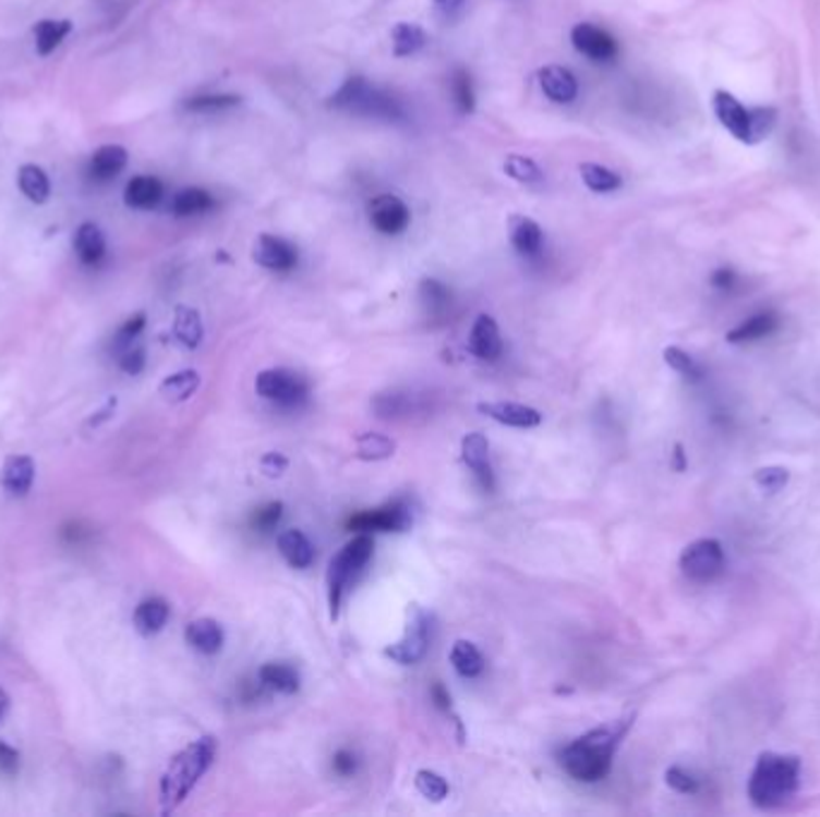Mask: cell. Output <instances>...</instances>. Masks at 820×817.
Here are the masks:
<instances>
[{"instance_id": "cell-7", "label": "cell", "mask_w": 820, "mask_h": 817, "mask_svg": "<svg viewBox=\"0 0 820 817\" xmlns=\"http://www.w3.org/2000/svg\"><path fill=\"white\" fill-rule=\"evenodd\" d=\"M679 569L686 581L696 585H710L720 581L727 571V551L715 537H701L682 551Z\"/></svg>"}, {"instance_id": "cell-48", "label": "cell", "mask_w": 820, "mask_h": 817, "mask_svg": "<svg viewBox=\"0 0 820 817\" xmlns=\"http://www.w3.org/2000/svg\"><path fill=\"white\" fill-rule=\"evenodd\" d=\"M120 367H123V371H128V375H140V371L144 369V351L142 347H125L123 351V357H120Z\"/></svg>"}, {"instance_id": "cell-25", "label": "cell", "mask_w": 820, "mask_h": 817, "mask_svg": "<svg viewBox=\"0 0 820 817\" xmlns=\"http://www.w3.org/2000/svg\"><path fill=\"white\" fill-rule=\"evenodd\" d=\"M260 681L262 686H267L276 693L284 695H293L300 688V674L291 664H281V662H269L260 669Z\"/></svg>"}, {"instance_id": "cell-24", "label": "cell", "mask_w": 820, "mask_h": 817, "mask_svg": "<svg viewBox=\"0 0 820 817\" xmlns=\"http://www.w3.org/2000/svg\"><path fill=\"white\" fill-rule=\"evenodd\" d=\"M427 41H430V36L425 34V29L418 27V24L413 22H399L391 29V46H394L396 58H408V56L420 53L422 48L427 46Z\"/></svg>"}, {"instance_id": "cell-22", "label": "cell", "mask_w": 820, "mask_h": 817, "mask_svg": "<svg viewBox=\"0 0 820 817\" xmlns=\"http://www.w3.org/2000/svg\"><path fill=\"white\" fill-rule=\"evenodd\" d=\"M164 197V185L152 175L132 178L125 187V204L132 209H154Z\"/></svg>"}, {"instance_id": "cell-4", "label": "cell", "mask_w": 820, "mask_h": 817, "mask_svg": "<svg viewBox=\"0 0 820 817\" xmlns=\"http://www.w3.org/2000/svg\"><path fill=\"white\" fill-rule=\"evenodd\" d=\"M713 111L720 125L741 144H761L777 125L775 108L746 106L725 89H718L713 94Z\"/></svg>"}, {"instance_id": "cell-10", "label": "cell", "mask_w": 820, "mask_h": 817, "mask_svg": "<svg viewBox=\"0 0 820 817\" xmlns=\"http://www.w3.org/2000/svg\"><path fill=\"white\" fill-rule=\"evenodd\" d=\"M571 44L581 56L595 60V63H612L619 56V44L610 32L598 24L581 22L571 29Z\"/></svg>"}, {"instance_id": "cell-47", "label": "cell", "mask_w": 820, "mask_h": 817, "mask_svg": "<svg viewBox=\"0 0 820 817\" xmlns=\"http://www.w3.org/2000/svg\"><path fill=\"white\" fill-rule=\"evenodd\" d=\"M281 513H284V503L274 501L269 503V507L260 509L255 513V519H252V523H255L257 531H272V527L281 521Z\"/></svg>"}, {"instance_id": "cell-16", "label": "cell", "mask_w": 820, "mask_h": 817, "mask_svg": "<svg viewBox=\"0 0 820 817\" xmlns=\"http://www.w3.org/2000/svg\"><path fill=\"white\" fill-rule=\"evenodd\" d=\"M461 455L466 465L478 477V483L487 491H492L494 475L490 465V441L485 439V435H480V431H470V435H466L461 441Z\"/></svg>"}, {"instance_id": "cell-51", "label": "cell", "mask_w": 820, "mask_h": 817, "mask_svg": "<svg viewBox=\"0 0 820 817\" xmlns=\"http://www.w3.org/2000/svg\"><path fill=\"white\" fill-rule=\"evenodd\" d=\"M334 770L339 772V775H343V777L353 775L355 772V755L348 753V751L336 753L334 755Z\"/></svg>"}, {"instance_id": "cell-52", "label": "cell", "mask_w": 820, "mask_h": 817, "mask_svg": "<svg viewBox=\"0 0 820 817\" xmlns=\"http://www.w3.org/2000/svg\"><path fill=\"white\" fill-rule=\"evenodd\" d=\"M466 0H434V8H437L444 17H456L458 12L463 10Z\"/></svg>"}, {"instance_id": "cell-43", "label": "cell", "mask_w": 820, "mask_h": 817, "mask_svg": "<svg viewBox=\"0 0 820 817\" xmlns=\"http://www.w3.org/2000/svg\"><path fill=\"white\" fill-rule=\"evenodd\" d=\"M753 483H756L758 489L765 491V495H777V491L787 487L789 471H787V467H777V465L761 467V471H756Z\"/></svg>"}, {"instance_id": "cell-30", "label": "cell", "mask_w": 820, "mask_h": 817, "mask_svg": "<svg viewBox=\"0 0 820 817\" xmlns=\"http://www.w3.org/2000/svg\"><path fill=\"white\" fill-rule=\"evenodd\" d=\"M197 389H200V375H197V371L195 369H183V371H176V375H171V377H166L161 381L159 393L164 395L166 401L183 403Z\"/></svg>"}, {"instance_id": "cell-23", "label": "cell", "mask_w": 820, "mask_h": 817, "mask_svg": "<svg viewBox=\"0 0 820 817\" xmlns=\"http://www.w3.org/2000/svg\"><path fill=\"white\" fill-rule=\"evenodd\" d=\"M279 551L281 557L291 563L293 569H308L315 561V547L300 531H286L279 535Z\"/></svg>"}, {"instance_id": "cell-33", "label": "cell", "mask_w": 820, "mask_h": 817, "mask_svg": "<svg viewBox=\"0 0 820 817\" xmlns=\"http://www.w3.org/2000/svg\"><path fill=\"white\" fill-rule=\"evenodd\" d=\"M70 32H72L70 20H41L34 29L36 51H39V56L53 53Z\"/></svg>"}, {"instance_id": "cell-39", "label": "cell", "mask_w": 820, "mask_h": 817, "mask_svg": "<svg viewBox=\"0 0 820 817\" xmlns=\"http://www.w3.org/2000/svg\"><path fill=\"white\" fill-rule=\"evenodd\" d=\"M240 103V96L236 94H197L185 99L183 108L190 113H219L236 108Z\"/></svg>"}, {"instance_id": "cell-1", "label": "cell", "mask_w": 820, "mask_h": 817, "mask_svg": "<svg viewBox=\"0 0 820 817\" xmlns=\"http://www.w3.org/2000/svg\"><path fill=\"white\" fill-rule=\"evenodd\" d=\"M634 717L617 719V722L590 729L588 734L578 736L562 751V767L578 782L593 784L605 779L612 770V758L624 741L626 731L631 729Z\"/></svg>"}, {"instance_id": "cell-17", "label": "cell", "mask_w": 820, "mask_h": 817, "mask_svg": "<svg viewBox=\"0 0 820 817\" xmlns=\"http://www.w3.org/2000/svg\"><path fill=\"white\" fill-rule=\"evenodd\" d=\"M540 87L554 103H571L578 96V80L569 68L547 65L540 70Z\"/></svg>"}, {"instance_id": "cell-13", "label": "cell", "mask_w": 820, "mask_h": 817, "mask_svg": "<svg viewBox=\"0 0 820 817\" xmlns=\"http://www.w3.org/2000/svg\"><path fill=\"white\" fill-rule=\"evenodd\" d=\"M252 259L269 271H291L298 264V249L279 235L264 233L252 247Z\"/></svg>"}, {"instance_id": "cell-41", "label": "cell", "mask_w": 820, "mask_h": 817, "mask_svg": "<svg viewBox=\"0 0 820 817\" xmlns=\"http://www.w3.org/2000/svg\"><path fill=\"white\" fill-rule=\"evenodd\" d=\"M665 363H667L674 371H677V375H682V377H686V379H691V381H698V379L703 377L701 365H698L696 359H694L689 353L682 351V347H677V345L665 347Z\"/></svg>"}, {"instance_id": "cell-31", "label": "cell", "mask_w": 820, "mask_h": 817, "mask_svg": "<svg viewBox=\"0 0 820 817\" xmlns=\"http://www.w3.org/2000/svg\"><path fill=\"white\" fill-rule=\"evenodd\" d=\"M168 614H171V609H168L164 599H147V602H142L135 611V629L142 635L159 633L166 626Z\"/></svg>"}, {"instance_id": "cell-12", "label": "cell", "mask_w": 820, "mask_h": 817, "mask_svg": "<svg viewBox=\"0 0 820 817\" xmlns=\"http://www.w3.org/2000/svg\"><path fill=\"white\" fill-rule=\"evenodd\" d=\"M370 223L377 228L382 235H401L410 225V209L406 202L396 195H377L367 207Z\"/></svg>"}, {"instance_id": "cell-6", "label": "cell", "mask_w": 820, "mask_h": 817, "mask_svg": "<svg viewBox=\"0 0 820 817\" xmlns=\"http://www.w3.org/2000/svg\"><path fill=\"white\" fill-rule=\"evenodd\" d=\"M372 537L370 535H358L351 542H346L339 554H336L329 561V571H327V587H329V607H331V619L339 617V607L343 602V593L348 590V585L353 583L355 575L367 566V561L372 557Z\"/></svg>"}, {"instance_id": "cell-42", "label": "cell", "mask_w": 820, "mask_h": 817, "mask_svg": "<svg viewBox=\"0 0 820 817\" xmlns=\"http://www.w3.org/2000/svg\"><path fill=\"white\" fill-rule=\"evenodd\" d=\"M420 297H422V305H425L430 312H444L446 305L451 303L449 288L439 283L437 279H425L420 283Z\"/></svg>"}, {"instance_id": "cell-29", "label": "cell", "mask_w": 820, "mask_h": 817, "mask_svg": "<svg viewBox=\"0 0 820 817\" xmlns=\"http://www.w3.org/2000/svg\"><path fill=\"white\" fill-rule=\"evenodd\" d=\"M449 659L456 669V674L463 679H475L482 674V669H485V659H482L478 647L468 641H456Z\"/></svg>"}, {"instance_id": "cell-45", "label": "cell", "mask_w": 820, "mask_h": 817, "mask_svg": "<svg viewBox=\"0 0 820 817\" xmlns=\"http://www.w3.org/2000/svg\"><path fill=\"white\" fill-rule=\"evenodd\" d=\"M144 324H147V319H144V315H135L130 317L123 327H120V331L116 333V341H113V347L116 351H125V347L132 345V341L137 339V336L142 333Z\"/></svg>"}, {"instance_id": "cell-2", "label": "cell", "mask_w": 820, "mask_h": 817, "mask_svg": "<svg viewBox=\"0 0 820 817\" xmlns=\"http://www.w3.org/2000/svg\"><path fill=\"white\" fill-rule=\"evenodd\" d=\"M801 786V758L789 753H763L749 777L746 794L756 808L775 810L797 794Z\"/></svg>"}, {"instance_id": "cell-46", "label": "cell", "mask_w": 820, "mask_h": 817, "mask_svg": "<svg viewBox=\"0 0 820 817\" xmlns=\"http://www.w3.org/2000/svg\"><path fill=\"white\" fill-rule=\"evenodd\" d=\"M710 285H713L720 293H734L741 285V276L729 267H722L710 276Z\"/></svg>"}, {"instance_id": "cell-53", "label": "cell", "mask_w": 820, "mask_h": 817, "mask_svg": "<svg viewBox=\"0 0 820 817\" xmlns=\"http://www.w3.org/2000/svg\"><path fill=\"white\" fill-rule=\"evenodd\" d=\"M432 698H434V703L442 707L444 712L451 710V698H449V693H446L442 683H434V686H432Z\"/></svg>"}, {"instance_id": "cell-32", "label": "cell", "mask_w": 820, "mask_h": 817, "mask_svg": "<svg viewBox=\"0 0 820 817\" xmlns=\"http://www.w3.org/2000/svg\"><path fill=\"white\" fill-rule=\"evenodd\" d=\"M355 449L363 461H387L396 451V441L379 431H363L355 437Z\"/></svg>"}, {"instance_id": "cell-26", "label": "cell", "mask_w": 820, "mask_h": 817, "mask_svg": "<svg viewBox=\"0 0 820 817\" xmlns=\"http://www.w3.org/2000/svg\"><path fill=\"white\" fill-rule=\"evenodd\" d=\"M173 333L176 339L183 343L185 347H190V351H195V347L202 343V336H204V327H202V317L197 309L192 307H185L180 305L176 309V319H173Z\"/></svg>"}, {"instance_id": "cell-49", "label": "cell", "mask_w": 820, "mask_h": 817, "mask_svg": "<svg viewBox=\"0 0 820 817\" xmlns=\"http://www.w3.org/2000/svg\"><path fill=\"white\" fill-rule=\"evenodd\" d=\"M20 770V753L0 741V772L12 777Z\"/></svg>"}, {"instance_id": "cell-14", "label": "cell", "mask_w": 820, "mask_h": 817, "mask_svg": "<svg viewBox=\"0 0 820 817\" xmlns=\"http://www.w3.org/2000/svg\"><path fill=\"white\" fill-rule=\"evenodd\" d=\"M478 411L482 415L492 417L494 423L506 425V427H516V429H533L542 423L540 411L523 403H511V401H487V403H478Z\"/></svg>"}, {"instance_id": "cell-27", "label": "cell", "mask_w": 820, "mask_h": 817, "mask_svg": "<svg viewBox=\"0 0 820 817\" xmlns=\"http://www.w3.org/2000/svg\"><path fill=\"white\" fill-rule=\"evenodd\" d=\"M77 257L84 264H96L106 255V237L96 223H82L75 233Z\"/></svg>"}, {"instance_id": "cell-28", "label": "cell", "mask_w": 820, "mask_h": 817, "mask_svg": "<svg viewBox=\"0 0 820 817\" xmlns=\"http://www.w3.org/2000/svg\"><path fill=\"white\" fill-rule=\"evenodd\" d=\"M128 166V151L120 144H106L92 156V173L101 180L118 175Z\"/></svg>"}, {"instance_id": "cell-37", "label": "cell", "mask_w": 820, "mask_h": 817, "mask_svg": "<svg viewBox=\"0 0 820 817\" xmlns=\"http://www.w3.org/2000/svg\"><path fill=\"white\" fill-rule=\"evenodd\" d=\"M449 89H451V99L456 103V111L458 113L470 115V113L475 111V89H473V80H470L468 70L456 68L451 72Z\"/></svg>"}, {"instance_id": "cell-54", "label": "cell", "mask_w": 820, "mask_h": 817, "mask_svg": "<svg viewBox=\"0 0 820 817\" xmlns=\"http://www.w3.org/2000/svg\"><path fill=\"white\" fill-rule=\"evenodd\" d=\"M5 707H8V695H5L3 688H0V715L5 712Z\"/></svg>"}, {"instance_id": "cell-18", "label": "cell", "mask_w": 820, "mask_h": 817, "mask_svg": "<svg viewBox=\"0 0 820 817\" xmlns=\"http://www.w3.org/2000/svg\"><path fill=\"white\" fill-rule=\"evenodd\" d=\"M509 240L518 255L523 257H538L542 243H545V233L538 221L528 219V216L514 214L509 219Z\"/></svg>"}, {"instance_id": "cell-15", "label": "cell", "mask_w": 820, "mask_h": 817, "mask_svg": "<svg viewBox=\"0 0 820 817\" xmlns=\"http://www.w3.org/2000/svg\"><path fill=\"white\" fill-rule=\"evenodd\" d=\"M780 324L782 319L775 309H761V312H756V315L746 317L741 324H737V327L727 333V341L734 345L763 341V339H770V336L780 329Z\"/></svg>"}, {"instance_id": "cell-11", "label": "cell", "mask_w": 820, "mask_h": 817, "mask_svg": "<svg viewBox=\"0 0 820 817\" xmlns=\"http://www.w3.org/2000/svg\"><path fill=\"white\" fill-rule=\"evenodd\" d=\"M413 519H410V509L403 501H391L387 507L375 509V511H365L358 513L355 519H351L353 531H379V533H406Z\"/></svg>"}, {"instance_id": "cell-21", "label": "cell", "mask_w": 820, "mask_h": 817, "mask_svg": "<svg viewBox=\"0 0 820 817\" xmlns=\"http://www.w3.org/2000/svg\"><path fill=\"white\" fill-rule=\"evenodd\" d=\"M185 641L190 647H195L202 655H216L224 645V631L219 621L214 619H195L188 623Z\"/></svg>"}, {"instance_id": "cell-40", "label": "cell", "mask_w": 820, "mask_h": 817, "mask_svg": "<svg viewBox=\"0 0 820 817\" xmlns=\"http://www.w3.org/2000/svg\"><path fill=\"white\" fill-rule=\"evenodd\" d=\"M415 789L420 791V796H425L432 803H442L449 796V784H446V779L432 770L415 772Z\"/></svg>"}, {"instance_id": "cell-9", "label": "cell", "mask_w": 820, "mask_h": 817, "mask_svg": "<svg viewBox=\"0 0 820 817\" xmlns=\"http://www.w3.org/2000/svg\"><path fill=\"white\" fill-rule=\"evenodd\" d=\"M255 389L267 401H276L281 405H296L305 399L308 383L303 377L288 369H264L257 375Z\"/></svg>"}, {"instance_id": "cell-20", "label": "cell", "mask_w": 820, "mask_h": 817, "mask_svg": "<svg viewBox=\"0 0 820 817\" xmlns=\"http://www.w3.org/2000/svg\"><path fill=\"white\" fill-rule=\"evenodd\" d=\"M470 351L480 359H497L502 355V333L490 315H480L470 329Z\"/></svg>"}, {"instance_id": "cell-36", "label": "cell", "mask_w": 820, "mask_h": 817, "mask_svg": "<svg viewBox=\"0 0 820 817\" xmlns=\"http://www.w3.org/2000/svg\"><path fill=\"white\" fill-rule=\"evenodd\" d=\"M212 207H214V199L209 192L202 187H185L173 197L176 216H200V214H207Z\"/></svg>"}, {"instance_id": "cell-3", "label": "cell", "mask_w": 820, "mask_h": 817, "mask_svg": "<svg viewBox=\"0 0 820 817\" xmlns=\"http://www.w3.org/2000/svg\"><path fill=\"white\" fill-rule=\"evenodd\" d=\"M216 755V739L214 736H202L197 741H192L188 748L180 751L171 765L166 767V772L161 777L159 784V798H161V813L168 815L173 813L180 803L188 798V794L204 772L209 770Z\"/></svg>"}, {"instance_id": "cell-44", "label": "cell", "mask_w": 820, "mask_h": 817, "mask_svg": "<svg viewBox=\"0 0 820 817\" xmlns=\"http://www.w3.org/2000/svg\"><path fill=\"white\" fill-rule=\"evenodd\" d=\"M665 782L672 791H677V794H682V796H694V794H698V791H701V782H698L696 775L689 772V770H684V767H679V765L670 767V770L665 772Z\"/></svg>"}, {"instance_id": "cell-8", "label": "cell", "mask_w": 820, "mask_h": 817, "mask_svg": "<svg viewBox=\"0 0 820 817\" xmlns=\"http://www.w3.org/2000/svg\"><path fill=\"white\" fill-rule=\"evenodd\" d=\"M430 647V619L422 609L413 607V614H410V621L406 626L403 638L399 643H394L387 647V657L394 659L396 664H418L422 657L427 655Z\"/></svg>"}, {"instance_id": "cell-5", "label": "cell", "mask_w": 820, "mask_h": 817, "mask_svg": "<svg viewBox=\"0 0 820 817\" xmlns=\"http://www.w3.org/2000/svg\"><path fill=\"white\" fill-rule=\"evenodd\" d=\"M329 106L336 111H351L360 115L375 118H399L403 115L401 103L389 92H384L365 77H348L339 89L329 96Z\"/></svg>"}, {"instance_id": "cell-19", "label": "cell", "mask_w": 820, "mask_h": 817, "mask_svg": "<svg viewBox=\"0 0 820 817\" xmlns=\"http://www.w3.org/2000/svg\"><path fill=\"white\" fill-rule=\"evenodd\" d=\"M34 461L29 455H10L0 467V485L12 497H24L34 483Z\"/></svg>"}, {"instance_id": "cell-38", "label": "cell", "mask_w": 820, "mask_h": 817, "mask_svg": "<svg viewBox=\"0 0 820 817\" xmlns=\"http://www.w3.org/2000/svg\"><path fill=\"white\" fill-rule=\"evenodd\" d=\"M504 173L511 180H516V183H523V185H535L545 180V173H542V168L533 159H528V156H518V154L506 156Z\"/></svg>"}, {"instance_id": "cell-35", "label": "cell", "mask_w": 820, "mask_h": 817, "mask_svg": "<svg viewBox=\"0 0 820 817\" xmlns=\"http://www.w3.org/2000/svg\"><path fill=\"white\" fill-rule=\"evenodd\" d=\"M578 171H581L586 187L598 192V195H607V192H617L622 187V175L600 163H581Z\"/></svg>"}, {"instance_id": "cell-50", "label": "cell", "mask_w": 820, "mask_h": 817, "mask_svg": "<svg viewBox=\"0 0 820 817\" xmlns=\"http://www.w3.org/2000/svg\"><path fill=\"white\" fill-rule=\"evenodd\" d=\"M286 467H288V461L281 453H267L262 459V471L267 477H281Z\"/></svg>"}, {"instance_id": "cell-34", "label": "cell", "mask_w": 820, "mask_h": 817, "mask_svg": "<svg viewBox=\"0 0 820 817\" xmlns=\"http://www.w3.org/2000/svg\"><path fill=\"white\" fill-rule=\"evenodd\" d=\"M17 183H20V190L27 195V199L36 202V204H44L48 199V195H51V183H48V175L41 171L39 166L34 163H27L20 168L17 173Z\"/></svg>"}]
</instances>
